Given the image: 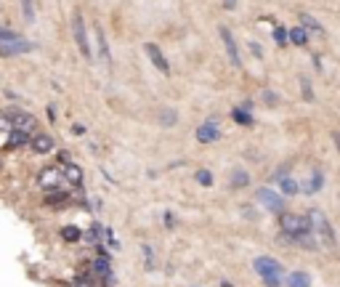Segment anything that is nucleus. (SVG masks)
<instances>
[{
  "mask_svg": "<svg viewBox=\"0 0 340 287\" xmlns=\"http://www.w3.org/2000/svg\"><path fill=\"white\" fill-rule=\"evenodd\" d=\"M175 120H178V114H175L173 109H160V122H162L165 128H173Z\"/></svg>",
  "mask_w": 340,
  "mask_h": 287,
  "instance_id": "24",
  "label": "nucleus"
},
{
  "mask_svg": "<svg viewBox=\"0 0 340 287\" xmlns=\"http://www.w3.org/2000/svg\"><path fill=\"white\" fill-rule=\"evenodd\" d=\"M279 186H282V194H284V197H295L298 191H300V186L292 181L290 176H287V178H279Z\"/></svg>",
  "mask_w": 340,
  "mask_h": 287,
  "instance_id": "21",
  "label": "nucleus"
},
{
  "mask_svg": "<svg viewBox=\"0 0 340 287\" xmlns=\"http://www.w3.org/2000/svg\"><path fill=\"white\" fill-rule=\"evenodd\" d=\"M279 226H282L287 242H292V239H298V237H306V234H314L308 218L300 213H279Z\"/></svg>",
  "mask_w": 340,
  "mask_h": 287,
  "instance_id": "2",
  "label": "nucleus"
},
{
  "mask_svg": "<svg viewBox=\"0 0 340 287\" xmlns=\"http://www.w3.org/2000/svg\"><path fill=\"white\" fill-rule=\"evenodd\" d=\"M300 80V93H303L306 101H314V88H311V80L308 77H298Z\"/></svg>",
  "mask_w": 340,
  "mask_h": 287,
  "instance_id": "26",
  "label": "nucleus"
},
{
  "mask_svg": "<svg viewBox=\"0 0 340 287\" xmlns=\"http://www.w3.org/2000/svg\"><path fill=\"white\" fill-rule=\"evenodd\" d=\"M332 141H335V146H338V152H340V130H335V133H332Z\"/></svg>",
  "mask_w": 340,
  "mask_h": 287,
  "instance_id": "36",
  "label": "nucleus"
},
{
  "mask_svg": "<svg viewBox=\"0 0 340 287\" xmlns=\"http://www.w3.org/2000/svg\"><path fill=\"white\" fill-rule=\"evenodd\" d=\"M274 40L279 43V45H287V43H290V40H287V29H284V27H276V29H274Z\"/></svg>",
  "mask_w": 340,
  "mask_h": 287,
  "instance_id": "32",
  "label": "nucleus"
},
{
  "mask_svg": "<svg viewBox=\"0 0 340 287\" xmlns=\"http://www.w3.org/2000/svg\"><path fill=\"white\" fill-rule=\"evenodd\" d=\"M144 51H146V56L152 59V64L157 67L162 75H170V64H168V59L162 56V51L157 48V45H154V43H146V45H144Z\"/></svg>",
  "mask_w": 340,
  "mask_h": 287,
  "instance_id": "11",
  "label": "nucleus"
},
{
  "mask_svg": "<svg viewBox=\"0 0 340 287\" xmlns=\"http://www.w3.org/2000/svg\"><path fill=\"white\" fill-rule=\"evenodd\" d=\"M221 287H234V285H231V282H221Z\"/></svg>",
  "mask_w": 340,
  "mask_h": 287,
  "instance_id": "38",
  "label": "nucleus"
},
{
  "mask_svg": "<svg viewBox=\"0 0 340 287\" xmlns=\"http://www.w3.org/2000/svg\"><path fill=\"white\" fill-rule=\"evenodd\" d=\"M263 101H266L268 106H276L282 98H279V93H274V91H263Z\"/></svg>",
  "mask_w": 340,
  "mask_h": 287,
  "instance_id": "31",
  "label": "nucleus"
},
{
  "mask_svg": "<svg viewBox=\"0 0 340 287\" xmlns=\"http://www.w3.org/2000/svg\"><path fill=\"white\" fill-rule=\"evenodd\" d=\"M300 16V27L306 29V32H314V35H324V27L319 24V21H316L311 13H298Z\"/></svg>",
  "mask_w": 340,
  "mask_h": 287,
  "instance_id": "16",
  "label": "nucleus"
},
{
  "mask_svg": "<svg viewBox=\"0 0 340 287\" xmlns=\"http://www.w3.org/2000/svg\"><path fill=\"white\" fill-rule=\"evenodd\" d=\"M322 186H324V173H322L319 168H314L311 181L303 186V191H306V194H316V191H322Z\"/></svg>",
  "mask_w": 340,
  "mask_h": 287,
  "instance_id": "15",
  "label": "nucleus"
},
{
  "mask_svg": "<svg viewBox=\"0 0 340 287\" xmlns=\"http://www.w3.org/2000/svg\"><path fill=\"white\" fill-rule=\"evenodd\" d=\"M223 8H229V11L237 8V0H223Z\"/></svg>",
  "mask_w": 340,
  "mask_h": 287,
  "instance_id": "35",
  "label": "nucleus"
},
{
  "mask_svg": "<svg viewBox=\"0 0 340 287\" xmlns=\"http://www.w3.org/2000/svg\"><path fill=\"white\" fill-rule=\"evenodd\" d=\"M5 144H8V149H21V146L29 144V136L21 133V130H11L8 138H5Z\"/></svg>",
  "mask_w": 340,
  "mask_h": 287,
  "instance_id": "17",
  "label": "nucleus"
},
{
  "mask_svg": "<svg viewBox=\"0 0 340 287\" xmlns=\"http://www.w3.org/2000/svg\"><path fill=\"white\" fill-rule=\"evenodd\" d=\"M311 285V277L306 274V271H292L287 274V287H308Z\"/></svg>",
  "mask_w": 340,
  "mask_h": 287,
  "instance_id": "19",
  "label": "nucleus"
},
{
  "mask_svg": "<svg viewBox=\"0 0 340 287\" xmlns=\"http://www.w3.org/2000/svg\"><path fill=\"white\" fill-rule=\"evenodd\" d=\"M104 237H106V242H109L112 250H120V242H117V237H114V231L109 226H104Z\"/></svg>",
  "mask_w": 340,
  "mask_h": 287,
  "instance_id": "30",
  "label": "nucleus"
},
{
  "mask_svg": "<svg viewBox=\"0 0 340 287\" xmlns=\"http://www.w3.org/2000/svg\"><path fill=\"white\" fill-rule=\"evenodd\" d=\"M69 202V191L67 189H51L48 194H45V205H51V207H56V210H61V207H64Z\"/></svg>",
  "mask_w": 340,
  "mask_h": 287,
  "instance_id": "14",
  "label": "nucleus"
},
{
  "mask_svg": "<svg viewBox=\"0 0 340 287\" xmlns=\"http://www.w3.org/2000/svg\"><path fill=\"white\" fill-rule=\"evenodd\" d=\"M221 138V130H218V120H207L197 128V141L199 144H215Z\"/></svg>",
  "mask_w": 340,
  "mask_h": 287,
  "instance_id": "10",
  "label": "nucleus"
},
{
  "mask_svg": "<svg viewBox=\"0 0 340 287\" xmlns=\"http://www.w3.org/2000/svg\"><path fill=\"white\" fill-rule=\"evenodd\" d=\"M231 117L237 120V125H247V128H250V125H255L253 114L247 112V109H234V112H231Z\"/></svg>",
  "mask_w": 340,
  "mask_h": 287,
  "instance_id": "22",
  "label": "nucleus"
},
{
  "mask_svg": "<svg viewBox=\"0 0 340 287\" xmlns=\"http://www.w3.org/2000/svg\"><path fill=\"white\" fill-rule=\"evenodd\" d=\"M218 32H221V40H223V48H226L229 61H231L234 67H239V64H242V59H239V45H237V40H234V35H231V29H229V27H221Z\"/></svg>",
  "mask_w": 340,
  "mask_h": 287,
  "instance_id": "8",
  "label": "nucleus"
},
{
  "mask_svg": "<svg viewBox=\"0 0 340 287\" xmlns=\"http://www.w3.org/2000/svg\"><path fill=\"white\" fill-rule=\"evenodd\" d=\"M197 184L213 186V173H210V170H197Z\"/></svg>",
  "mask_w": 340,
  "mask_h": 287,
  "instance_id": "29",
  "label": "nucleus"
},
{
  "mask_svg": "<svg viewBox=\"0 0 340 287\" xmlns=\"http://www.w3.org/2000/svg\"><path fill=\"white\" fill-rule=\"evenodd\" d=\"M253 266H255V271H258V277L263 279L266 287H279V285H282L284 266H282L276 258H271V255H258Z\"/></svg>",
  "mask_w": 340,
  "mask_h": 287,
  "instance_id": "1",
  "label": "nucleus"
},
{
  "mask_svg": "<svg viewBox=\"0 0 340 287\" xmlns=\"http://www.w3.org/2000/svg\"><path fill=\"white\" fill-rule=\"evenodd\" d=\"M165 221H168V226H170V229L175 226V218H173V215H170V213H165Z\"/></svg>",
  "mask_w": 340,
  "mask_h": 287,
  "instance_id": "37",
  "label": "nucleus"
},
{
  "mask_svg": "<svg viewBox=\"0 0 340 287\" xmlns=\"http://www.w3.org/2000/svg\"><path fill=\"white\" fill-rule=\"evenodd\" d=\"M21 13H24V21H32V19H35V5H32V0H21Z\"/></svg>",
  "mask_w": 340,
  "mask_h": 287,
  "instance_id": "27",
  "label": "nucleus"
},
{
  "mask_svg": "<svg viewBox=\"0 0 340 287\" xmlns=\"http://www.w3.org/2000/svg\"><path fill=\"white\" fill-rule=\"evenodd\" d=\"M29 146H32L35 154H48V152H53V138L45 133H35L29 138Z\"/></svg>",
  "mask_w": 340,
  "mask_h": 287,
  "instance_id": "12",
  "label": "nucleus"
},
{
  "mask_svg": "<svg viewBox=\"0 0 340 287\" xmlns=\"http://www.w3.org/2000/svg\"><path fill=\"white\" fill-rule=\"evenodd\" d=\"M101 234H104V226H101V223H93V226H90V231H88V237H90V242H93V245H98Z\"/></svg>",
  "mask_w": 340,
  "mask_h": 287,
  "instance_id": "28",
  "label": "nucleus"
},
{
  "mask_svg": "<svg viewBox=\"0 0 340 287\" xmlns=\"http://www.w3.org/2000/svg\"><path fill=\"white\" fill-rule=\"evenodd\" d=\"M72 37H75V43H77V48H80V53L90 61V56H93V53H90L88 32H85V21H83L80 13H75V16H72Z\"/></svg>",
  "mask_w": 340,
  "mask_h": 287,
  "instance_id": "5",
  "label": "nucleus"
},
{
  "mask_svg": "<svg viewBox=\"0 0 340 287\" xmlns=\"http://www.w3.org/2000/svg\"><path fill=\"white\" fill-rule=\"evenodd\" d=\"M35 45L24 40L19 32H13V29H3L0 27V56H19V53H29Z\"/></svg>",
  "mask_w": 340,
  "mask_h": 287,
  "instance_id": "3",
  "label": "nucleus"
},
{
  "mask_svg": "<svg viewBox=\"0 0 340 287\" xmlns=\"http://www.w3.org/2000/svg\"><path fill=\"white\" fill-rule=\"evenodd\" d=\"M80 237H83V231L77 226H64L61 229V239H64V242H77Z\"/></svg>",
  "mask_w": 340,
  "mask_h": 287,
  "instance_id": "23",
  "label": "nucleus"
},
{
  "mask_svg": "<svg viewBox=\"0 0 340 287\" xmlns=\"http://www.w3.org/2000/svg\"><path fill=\"white\" fill-rule=\"evenodd\" d=\"M250 51H253L258 59H263V51H260V45H258V43H250Z\"/></svg>",
  "mask_w": 340,
  "mask_h": 287,
  "instance_id": "34",
  "label": "nucleus"
},
{
  "mask_svg": "<svg viewBox=\"0 0 340 287\" xmlns=\"http://www.w3.org/2000/svg\"><path fill=\"white\" fill-rule=\"evenodd\" d=\"M37 184H40L45 191H51V189H59V186H61V173H59V168H53V165H45V168L40 170V176H37Z\"/></svg>",
  "mask_w": 340,
  "mask_h": 287,
  "instance_id": "9",
  "label": "nucleus"
},
{
  "mask_svg": "<svg viewBox=\"0 0 340 287\" xmlns=\"http://www.w3.org/2000/svg\"><path fill=\"white\" fill-rule=\"evenodd\" d=\"M8 120H11V130H21V133H35L37 128V120L32 117V114L21 112V109H11L8 112Z\"/></svg>",
  "mask_w": 340,
  "mask_h": 287,
  "instance_id": "6",
  "label": "nucleus"
},
{
  "mask_svg": "<svg viewBox=\"0 0 340 287\" xmlns=\"http://www.w3.org/2000/svg\"><path fill=\"white\" fill-rule=\"evenodd\" d=\"M64 173H67V178H69L72 184L80 186V181H83V173H80V168H77V165H72V162H69V165H64Z\"/></svg>",
  "mask_w": 340,
  "mask_h": 287,
  "instance_id": "25",
  "label": "nucleus"
},
{
  "mask_svg": "<svg viewBox=\"0 0 340 287\" xmlns=\"http://www.w3.org/2000/svg\"><path fill=\"white\" fill-rule=\"evenodd\" d=\"M231 189H245L247 184H250V173L247 170H242V168H237L234 173H231Z\"/></svg>",
  "mask_w": 340,
  "mask_h": 287,
  "instance_id": "18",
  "label": "nucleus"
},
{
  "mask_svg": "<svg viewBox=\"0 0 340 287\" xmlns=\"http://www.w3.org/2000/svg\"><path fill=\"white\" fill-rule=\"evenodd\" d=\"M258 202H263L271 213H284V199H282V194H276L271 186L258 189Z\"/></svg>",
  "mask_w": 340,
  "mask_h": 287,
  "instance_id": "7",
  "label": "nucleus"
},
{
  "mask_svg": "<svg viewBox=\"0 0 340 287\" xmlns=\"http://www.w3.org/2000/svg\"><path fill=\"white\" fill-rule=\"evenodd\" d=\"M144 255H146V269H149V271H152V269H154V250H152V247H149V245H146V247H144Z\"/></svg>",
  "mask_w": 340,
  "mask_h": 287,
  "instance_id": "33",
  "label": "nucleus"
},
{
  "mask_svg": "<svg viewBox=\"0 0 340 287\" xmlns=\"http://www.w3.org/2000/svg\"><path fill=\"white\" fill-rule=\"evenodd\" d=\"M308 37H311V35H308L303 27H295V29H290V32H287V40L295 43V45H308Z\"/></svg>",
  "mask_w": 340,
  "mask_h": 287,
  "instance_id": "20",
  "label": "nucleus"
},
{
  "mask_svg": "<svg viewBox=\"0 0 340 287\" xmlns=\"http://www.w3.org/2000/svg\"><path fill=\"white\" fill-rule=\"evenodd\" d=\"M306 218H308V223H311L314 234H319L324 245H327V247H335V231H332V223H330V218L319 210V207H311Z\"/></svg>",
  "mask_w": 340,
  "mask_h": 287,
  "instance_id": "4",
  "label": "nucleus"
},
{
  "mask_svg": "<svg viewBox=\"0 0 340 287\" xmlns=\"http://www.w3.org/2000/svg\"><path fill=\"white\" fill-rule=\"evenodd\" d=\"M96 45H98V59L104 61L106 67H112V51H109V43L104 37V29L96 24Z\"/></svg>",
  "mask_w": 340,
  "mask_h": 287,
  "instance_id": "13",
  "label": "nucleus"
}]
</instances>
